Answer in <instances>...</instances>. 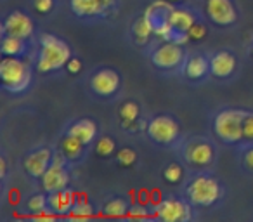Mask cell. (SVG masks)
I'll return each mask as SVG.
<instances>
[{"instance_id":"7402d4cb","label":"cell","mask_w":253,"mask_h":222,"mask_svg":"<svg viewBox=\"0 0 253 222\" xmlns=\"http://www.w3.org/2000/svg\"><path fill=\"white\" fill-rule=\"evenodd\" d=\"M139 113H141V109H139V104L135 101H125L118 109L120 122L125 129H130L132 125H135Z\"/></svg>"},{"instance_id":"7a4b0ae2","label":"cell","mask_w":253,"mask_h":222,"mask_svg":"<svg viewBox=\"0 0 253 222\" xmlns=\"http://www.w3.org/2000/svg\"><path fill=\"white\" fill-rule=\"evenodd\" d=\"M0 80L5 90L18 94L32 84V68L19 56H4L0 61Z\"/></svg>"},{"instance_id":"d4e9b609","label":"cell","mask_w":253,"mask_h":222,"mask_svg":"<svg viewBox=\"0 0 253 222\" xmlns=\"http://www.w3.org/2000/svg\"><path fill=\"white\" fill-rule=\"evenodd\" d=\"M90 217H94V208H92V205L85 198L84 200L78 198L73 210L66 215V219H70V221H87Z\"/></svg>"},{"instance_id":"f35d334b","label":"cell","mask_w":253,"mask_h":222,"mask_svg":"<svg viewBox=\"0 0 253 222\" xmlns=\"http://www.w3.org/2000/svg\"><path fill=\"white\" fill-rule=\"evenodd\" d=\"M252 54H253V44H252Z\"/></svg>"},{"instance_id":"1f68e13d","label":"cell","mask_w":253,"mask_h":222,"mask_svg":"<svg viewBox=\"0 0 253 222\" xmlns=\"http://www.w3.org/2000/svg\"><path fill=\"white\" fill-rule=\"evenodd\" d=\"M126 217L128 219H149L151 215H149V212L146 207H142V205H134V207H130Z\"/></svg>"},{"instance_id":"30bf717a","label":"cell","mask_w":253,"mask_h":222,"mask_svg":"<svg viewBox=\"0 0 253 222\" xmlns=\"http://www.w3.org/2000/svg\"><path fill=\"white\" fill-rule=\"evenodd\" d=\"M120 84H122V78H120L118 71L113 70V68H101L90 78L92 90L99 97H111V95H115L120 89Z\"/></svg>"},{"instance_id":"2e32d148","label":"cell","mask_w":253,"mask_h":222,"mask_svg":"<svg viewBox=\"0 0 253 222\" xmlns=\"http://www.w3.org/2000/svg\"><path fill=\"white\" fill-rule=\"evenodd\" d=\"M182 71L186 75V78L196 82L205 78L208 73H210V59H207L201 54H194V56L187 57L186 63L182 66Z\"/></svg>"},{"instance_id":"9a60e30c","label":"cell","mask_w":253,"mask_h":222,"mask_svg":"<svg viewBox=\"0 0 253 222\" xmlns=\"http://www.w3.org/2000/svg\"><path fill=\"white\" fill-rule=\"evenodd\" d=\"M236 57L229 50H218L210 57V73L217 78H229L236 71Z\"/></svg>"},{"instance_id":"5bb4252c","label":"cell","mask_w":253,"mask_h":222,"mask_svg":"<svg viewBox=\"0 0 253 222\" xmlns=\"http://www.w3.org/2000/svg\"><path fill=\"white\" fill-rule=\"evenodd\" d=\"M77 200V193L68 189V187H64L61 191H54V193H49V210H52L59 217H66L73 210Z\"/></svg>"},{"instance_id":"d6a6232c","label":"cell","mask_w":253,"mask_h":222,"mask_svg":"<svg viewBox=\"0 0 253 222\" xmlns=\"http://www.w3.org/2000/svg\"><path fill=\"white\" fill-rule=\"evenodd\" d=\"M187 35H189V40H203L207 37V28L200 23H194Z\"/></svg>"},{"instance_id":"ac0fdd59","label":"cell","mask_w":253,"mask_h":222,"mask_svg":"<svg viewBox=\"0 0 253 222\" xmlns=\"http://www.w3.org/2000/svg\"><path fill=\"white\" fill-rule=\"evenodd\" d=\"M68 134L77 137L85 146H88L94 142L95 135H97V124L94 120H90V118H82V120H77L75 124L70 125Z\"/></svg>"},{"instance_id":"cb8c5ba5","label":"cell","mask_w":253,"mask_h":222,"mask_svg":"<svg viewBox=\"0 0 253 222\" xmlns=\"http://www.w3.org/2000/svg\"><path fill=\"white\" fill-rule=\"evenodd\" d=\"M104 214L108 215V217H126V214H128V210H130V205H128V201L125 200V198H111V200L106 201L104 205Z\"/></svg>"},{"instance_id":"d6986e66","label":"cell","mask_w":253,"mask_h":222,"mask_svg":"<svg viewBox=\"0 0 253 222\" xmlns=\"http://www.w3.org/2000/svg\"><path fill=\"white\" fill-rule=\"evenodd\" d=\"M71 11L78 18H95L106 12L102 0H70Z\"/></svg>"},{"instance_id":"6da1fadb","label":"cell","mask_w":253,"mask_h":222,"mask_svg":"<svg viewBox=\"0 0 253 222\" xmlns=\"http://www.w3.org/2000/svg\"><path fill=\"white\" fill-rule=\"evenodd\" d=\"M71 59V47L63 39L43 33L40 37V50L37 56V70L40 73H52L68 64Z\"/></svg>"},{"instance_id":"8d00e7d4","label":"cell","mask_w":253,"mask_h":222,"mask_svg":"<svg viewBox=\"0 0 253 222\" xmlns=\"http://www.w3.org/2000/svg\"><path fill=\"white\" fill-rule=\"evenodd\" d=\"M102 4H104V7H106V11H108V9H111L113 5L116 4V0H102Z\"/></svg>"},{"instance_id":"74e56055","label":"cell","mask_w":253,"mask_h":222,"mask_svg":"<svg viewBox=\"0 0 253 222\" xmlns=\"http://www.w3.org/2000/svg\"><path fill=\"white\" fill-rule=\"evenodd\" d=\"M165 2H169V4H182L184 0H165Z\"/></svg>"},{"instance_id":"603a6c76","label":"cell","mask_w":253,"mask_h":222,"mask_svg":"<svg viewBox=\"0 0 253 222\" xmlns=\"http://www.w3.org/2000/svg\"><path fill=\"white\" fill-rule=\"evenodd\" d=\"M25 52H26L25 39H18V37H11V35L2 37V54L4 56H21Z\"/></svg>"},{"instance_id":"8992f818","label":"cell","mask_w":253,"mask_h":222,"mask_svg":"<svg viewBox=\"0 0 253 222\" xmlns=\"http://www.w3.org/2000/svg\"><path fill=\"white\" fill-rule=\"evenodd\" d=\"M184 160L193 169H207L215 160V148L208 139L193 137L184 146Z\"/></svg>"},{"instance_id":"836d02e7","label":"cell","mask_w":253,"mask_h":222,"mask_svg":"<svg viewBox=\"0 0 253 222\" xmlns=\"http://www.w3.org/2000/svg\"><path fill=\"white\" fill-rule=\"evenodd\" d=\"M66 70L70 71L71 75L80 73V70H82V61L78 59V57H71V59L68 61V64H66Z\"/></svg>"},{"instance_id":"f1b7e54d","label":"cell","mask_w":253,"mask_h":222,"mask_svg":"<svg viewBox=\"0 0 253 222\" xmlns=\"http://www.w3.org/2000/svg\"><path fill=\"white\" fill-rule=\"evenodd\" d=\"M116 162L122 167H132L137 162V153L132 148H122L120 151H116Z\"/></svg>"},{"instance_id":"5b68a950","label":"cell","mask_w":253,"mask_h":222,"mask_svg":"<svg viewBox=\"0 0 253 222\" xmlns=\"http://www.w3.org/2000/svg\"><path fill=\"white\" fill-rule=\"evenodd\" d=\"M151 63L155 68L163 71L179 70L186 63V52H184L180 44L173 42V40H167L151 52Z\"/></svg>"},{"instance_id":"4dcf8cb0","label":"cell","mask_w":253,"mask_h":222,"mask_svg":"<svg viewBox=\"0 0 253 222\" xmlns=\"http://www.w3.org/2000/svg\"><path fill=\"white\" fill-rule=\"evenodd\" d=\"M243 141L253 142V111L246 113L243 120Z\"/></svg>"},{"instance_id":"4316f807","label":"cell","mask_w":253,"mask_h":222,"mask_svg":"<svg viewBox=\"0 0 253 222\" xmlns=\"http://www.w3.org/2000/svg\"><path fill=\"white\" fill-rule=\"evenodd\" d=\"M95 153H97L99 156H102V158H108V156L115 155V153H116L115 141H113L111 137H108V135L101 137L97 141V144H95Z\"/></svg>"},{"instance_id":"e575fe53","label":"cell","mask_w":253,"mask_h":222,"mask_svg":"<svg viewBox=\"0 0 253 222\" xmlns=\"http://www.w3.org/2000/svg\"><path fill=\"white\" fill-rule=\"evenodd\" d=\"M243 163H245V167L250 170V172H253V148H250V149H246V151H245Z\"/></svg>"},{"instance_id":"484cf974","label":"cell","mask_w":253,"mask_h":222,"mask_svg":"<svg viewBox=\"0 0 253 222\" xmlns=\"http://www.w3.org/2000/svg\"><path fill=\"white\" fill-rule=\"evenodd\" d=\"M26 207H28V210L32 212V214H40V212H43V210H49V196H45V194H42V193L33 194V196H30L28 201H26Z\"/></svg>"},{"instance_id":"e0dca14e","label":"cell","mask_w":253,"mask_h":222,"mask_svg":"<svg viewBox=\"0 0 253 222\" xmlns=\"http://www.w3.org/2000/svg\"><path fill=\"white\" fill-rule=\"evenodd\" d=\"M196 23V18L191 11L184 7H172L170 12V25L173 28V37L175 35H187L193 25ZM173 40V39H172Z\"/></svg>"},{"instance_id":"83f0119b","label":"cell","mask_w":253,"mask_h":222,"mask_svg":"<svg viewBox=\"0 0 253 222\" xmlns=\"http://www.w3.org/2000/svg\"><path fill=\"white\" fill-rule=\"evenodd\" d=\"M163 177H165L167 182L170 184H179L184 177V170L179 163H170L165 170H163Z\"/></svg>"},{"instance_id":"44dd1931","label":"cell","mask_w":253,"mask_h":222,"mask_svg":"<svg viewBox=\"0 0 253 222\" xmlns=\"http://www.w3.org/2000/svg\"><path fill=\"white\" fill-rule=\"evenodd\" d=\"M84 149H85L84 142L78 141L77 137H73V135H70V134L61 141V153H63V155L66 156V160H70V162H75V160L82 158Z\"/></svg>"},{"instance_id":"9c48e42d","label":"cell","mask_w":253,"mask_h":222,"mask_svg":"<svg viewBox=\"0 0 253 222\" xmlns=\"http://www.w3.org/2000/svg\"><path fill=\"white\" fill-rule=\"evenodd\" d=\"M155 217L165 222H186L193 217L191 203L179 198H167L156 207Z\"/></svg>"},{"instance_id":"8fae6325","label":"cell","mask_w":253,"mask_h":222,"mask_svg":"<svg viewBox=\"0 0 253 222\" xmlns=\"http://www.w3.org/2000/svg\"><path fill=\"white\" fill-rule=\"evenodd\" d=\"M33 21L28 14H25L23 11H12L4 18L2 23V33L4 35L18 37V39H30L33 35Z\"/></svg>"},{"instance_id":"f546056e","label":"cell","mask_w":253,"mask_h":222,"mask_svg":"<svg viewBox=\"0 0 253 222\" xmlns=\"http://www.w3.org/2000/svg\"><path fill=\"white\" fill-rule=\"evenodd\" d=\"M54 7H56V0H33V9L42 16L50 14Z\"/></svg>"},{"instance_id":"ba28073f","label":"cell","mask_w":253,"mask_h":222,"mask_svg":"<svg viewBox=\"0 0 253 222\" xmlns=\"http://www.w3.org/2000/svg\"><path fill=\"white\" fill-rule=\"evenodd\" d=\"M66 162H68L66 156L61 151L54 153L52 163H50V167L42 176V189L45 191L47 194L68 187L70 174H68V169H66Z\"/></svg>"},{"instance_id":"ffe728a7","label":"cell","mask_w":253,"mask_h":222,"mask_svg":"<svg viewBox=\"0 0 253 222\" xmlns=\"http://www.w3.org/2000/svg\"><path fill=\"white\" fill-rule=\"evenodd\" d=\"M132 33H134L135 42L141 44V45H144V44H148L149 39L155 35V28H153L151 21L142 14L139 19H135L134 26H132Z\"/></svg>"},{"instance_id":"4fadbf2b","label":"cell","mask_w":253,"mask_h":222,"mask_svg":"<svg viewBox=\"0 0 253 222\" xmlns=\"http://www.w3.org/2000/svg\"><path fill=\"white\" fill-rule=\"evenodd\" d=\"M54 158V153L50 151L49 148L42 146L39 149H33L32 153H28L23 162V167H25V172L28 174L33 179H42V176L45 174V170L50 167Z\"/></svg>"},{"instance_id":"7c38bea8","label":"cell","mask_w":253,"mask_h":222,"mask_svg":"<svg viewBox=\"0 0 253 222\" xmlns=\"http://www.w3.org/2000/svg\"><path fill=\"white\" fill-rule=\"evenodd\" d=\"M207 16L218 26H232L238 21V12L232 0H207Z\"/></svg>"},{"instance_id":"d590c367","label":"cell","mask_w":253,"mask_h":222,"mask_svg":"<svg viewBox=\"0 0 253 222\" xmlns=\"http://www.w3.org/2000/svg\"><path fill=\"white\" fill-rule=\"evenodd\" d=\"M5 174H7V163H5V158L2 156L0 158V176H2V179H5Z\"/></svg>"},{"instance_id":"3957f363","label":"cell","mask_w":253,"mask_h":222,"mask_svg":"<svg viewBox=\"0 0 253 222\" xmlns=\"http://www.w3.org/2000/svg\"><path fill=\"white\" fill-rule=\"evenodd\" d=\"M224 194V187L211 176H196L186 186V196L193 207L210 208Z\"/></svg>"},{"instance_id":"52a82bcc","label":"cell","mask_w":253,"mask_h":222,"mask_svg":"<svg viewBox=\"0 0 253 222\" xmlns=\"http://www.w3.org/2000/svg\"><path fill=\"white\" fill-rule=\"evenodd\" d=\"M148 135L158 144L170 146L179 139L180 125L170 115H156L148 124Z\"/></svg>"},{"instance_id":"277c9868","label":"cell","mask_w":253,"mask_h":222,"mask_svg":"<svg viewBox=\"0 0 253 222\" xmlns=\"http://www.w3.org/2000/svg\"><path fill=\"white\" fill-rule=\"evenodd\" d=\"M246 111L243 109H222L213 120V131L218 139L227 144L243 141V120Z\"/></svg>"}]
</instances>
